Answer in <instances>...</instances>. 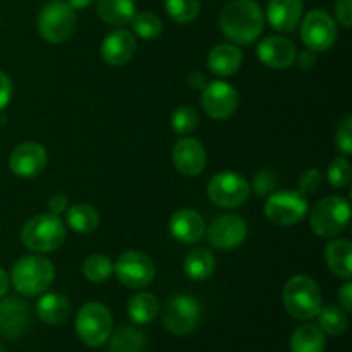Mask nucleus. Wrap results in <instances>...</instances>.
Instances as JSON below:
<instances>
[{"label":"nucleus","mask_w":352,"mask_h":352,"mask_svg":"<svg viewBox=\"0 0 352 352\" xmlns=\"http://www.w3.org/2000/svg\"><path fill=\"white\" fill-rule=\"evenodd\" d=\"M263 26V10L254 0H232L220 14V30L223 36L237 45H250L256 41Z\"/></svg>","instance_id":"obj_1"},{"label":"nucleus","mask_w":352,"mask_h":352,"mask_svg":"<svg viewBox=\"0 0 352 352\" xmlns=\"http://www.w3.org/2000/svg\"><path fill=\"white\" fill-rule=\"evenodd\" d=\"M54 263L38 254L19 258L10 270V282L14 289L24 296L43 294L54 284Z\"/></svg>","instance_id":"obj_2"},{"label":"nucleus","mask_w":352,"mask_h":352,"mask_svg":"<svg viewBox=\"0 0 352 352\" xmlns=\"http://www.w3.org/2000/svg\"><path fill=\"white\" fill-rule=\"evenodd\" d=\"M284 308L296 320H311L322 309V292L318 284L308 275H296L285 284Z\"/></svg>","instance_id":"obj_3"},{"label":"nucleus","mask_w":352,"mask_h":352,"mask_svg":"<svg viewBox=\"0 0 352 352\" xmlns=\"http://www.w3.org/2000/svg\"><path fill=\"white\" fill-rule=\"evenodd\" d=\"M21 239L24 246L34 253H50L64 244V222L57 215L41 213L28 220L21 232Z\"/></svg>","instance_id":"obj_4"},{"label":"nucleus","mask_w":352,"mask_h":352,"mask_svg":"<svg viewBox=\"0 0 352 352\" xmlns=\"http://www.w3.org/2000/svg\"><path fill=\"white\" fill-rule=\"evenodd\" d=\"M351 219V205L342 196H327L320 199L309 213V226L320 237H336L347 227Z\"/></svg>","instance_id":"obj_5"},{"label":"nucleus","mask_w":352,"mask_h":352,"mask_svg":"<svg viewBox=\"0 0 352 352\" xmlns=\"http://www.w3.org/2000/svg\"><path fill=\"white\" fill-rule=\"evenodd\" d=\"M76 10L64 0H50L38 14V31L50 43H64L74 34Z\"/></svg>","instance_id":"obj_6"},{"label":"nucleus","mask_w":352,"mask_h":352,"mask_svg":"<svg viewBox=\"0 0 352 352\" xmlns=\"http://www.w3.org/2000/svg\"><path fill=\"white\" fill-rule=\"evenodd\" d=\"M76 333L88 347H100L112 333V315L102 302H88L76 316Z\"/></svg>","instance_id":"obj_7"},{"label":"nucleus","mask_w":352,"mask_h":352,"mask_svg":"<svg viewBox=\"0 0 352 352\" xmlns=\"http://www.w3.org/2000/svg\"><path fill=\"white\" fill-rule=\"evenodd\" d=\"M201 309L192 296L177 294L168 298L164 308V325L174 336H189L198 327Z\"/></svg>","instance_id":"obj_8"},{"label":"nucleus","mask_w":352,"mask_h":352,"mask_svg":"<svg viewBox=\"0 0 352 352\" xmlns=\"http://www.w3.org/2000/svg\"><path fill=\"white\" fill-rule=\"evenodd\" d=\"M308 213V201L299 191L272 192L265 203V215L272 223L291 227L301 222Z\"/></svg>","instance_id":"obj_9"},{"label":"nucleus","mask_w":352,"mask_h":352,"mask_svg":"<svg viewBox=\"0 0 352 352\" xmlns=\"http://www.w3.org/2000/svg\"><path fill=\"white\" fill-rule=\"evenodd\" d=\"M250 184L237 172H219L208 182V198L222 208H236L250 196Z\"/></svg>","instance_id":"obj_10"},{"label":"nucleus","mask_w":352,"mask_h":352,"mask_svg":"<svg viewBox=\"0 0 352 352\" xmlns=\"http://www.w3.org/2000/svg\"><path fill=\"white\" fill-rule=\"evenodd\" d=\"M301 38L306 48L311 52H325L336 43L337 24L329 12L315 9L306 14L301 24Z\"/></svg>","instance_id":"obj_11"},{"label":"nucleus","mask_w":352,"mask_h":352,"mask_svg":"<svg viewBox=\"0 0 352 352\" xmlns=\"http://www.w3.org/2000/svg\"><path fill=\"white\" fill-rule=\"evenodd\" d=\"M113 274L129 289H144L155 278V263L140 251H127L113 265Z\"/></svg>","instance_id":"obj_12"},{"label":"nucleus","mask_w":352,"mask_h":352,"mask_svg":"<svg viewBox=\"0 0 352 352\" xmlns=\"http://www.w3.org/2000/svg\"><path fill=\"white\" fill-rule=\"evenodd\" d=\"M239 96L234 86L226 81H212L203 88L201 107L208 117L215 120L229 119L237 109Z\"/></svg>","instance_id":"obj_13"},{"label":"nucleus","mask_w":352,"mask_h":352,"mask_svg":"<svg viewBox=\"0 0 352 352\" xmlns=\"http://www.w3.org/2000/svg\"><path fill=\"white\" fill-rule=\"evenodd\" d=\"M208 243L217 250H234L248 236V223L239 215H220L205 230Z\"/></svg>","instance_id":"obj_14"},{"label":"nucleus","mask_w":352,"mask_h":352,"mask_svg":"<svg viewBox=\"0 0 352 352\" xmlns=\"http://www.w3.org/2000/svg\"><path fill=\"white\" fill-rule=\"evenodd\" d=\"M9 167L12 174L21 179L36 177L47 167V151L40 143L33 141L19 144L10 153Z\"/></svg>","instance_id":"obj_15"},{"label":"nucleus","mask_w":352,"mask_h":352,"mask_svg":"<svg viewBox=\"0 0 352 352\" xmlns=\"http://www.w3.org/2000/svg\"><path fill=\"white\" fill-rule=\"evenodd\" d=\"M172 162L182 175L195 177L206 167L205 146L195 138H181L172 150Z\"/></svg>","instance_id":"obj_16"},{"label":"nucleus","mask_w":352,"mask_h":352,"mask_svg":"<svg viewBox=\"0 0 352 352\" xmlns=\"http://www.w3.org/2000/svg\"><path fill=\"white\" fill-rule=\"evenodd\" d=\"M136 52V38L127 30H116L105 36L100 47V55L103 62L112 67H122Z\"/></svg>","instance_id":"obj_17"},{"label":"nucleus","mask_w":352,"mask_h":352,"mask_svg":"<svg viewBox=\"0 0 352 352\" xmlns=\"http://www.w3.org/2000/svg\"><path fill=\"white\" fill-rule=\"evenodd\" d=\"M30 327V308L17 298H0V333L17 339Z\"/></svg>","instance_id":"obj_18"},{"label":"nucleus","mask_w":352,"mask_h":352,"mask_svg":"<svg viewBox=\"0 0 352 352\" xmlns=\"http://www.w3.org/2000/svg\"><path fill=\"white\" fill-rule=\"evenodd\" d=\"M296 55H298L296 45L284 36H268L258 45V58L272 69L291 67L296 60Z\"/></svg>","instance_id":"obj_19"},{"label":"nucleus","mask_w":352,"mask_h":352,"mask_svg":"<svg viewBox=\"0 0 352 352\" xmlns=\"http://www.w3.org/2000/svg\"><path fill=\"white\" fill-rule=\"evenodd\" d=\"M168 229L170 234L179 241V243L184 244H195L205 236V220L201 219L198 212L195 210H179L174 215L170 217V222H168Z\"/></svg>","instance_id":"obj_20"},{"label":"nucleus","mask_w":352,"mask_h":352,"mask_svg":"<svg viewBox=\"0 0 352 352\" xmlns=\"http://www.w3.org/2000/svg\"><path fill=\"white\" fill-rule=\"evenodd\" d=\"M302 16V0H268L267 19L272 28L291 33L298 28Z\"/></svg>","instance_id":"obj_21"},{"label":"nucleus","mask_w":352,"mask_h":352,"mask_svg":"<svg viewBox=\"0 0 352 352\" xmlns=\"http://www.w3.org/2000/svg\"><path fill=\"white\" fill-rule=\"evenodd\" d=\"M243 65V52L229 43L217 45L208 55V67L213 74L227 78L239 71Z\"/></svg>","instance_id":"obj_22"},{"label":"nucleus","mask_w":352,"mask_h":352,"mask_svg":"<svg viewBox=\"0 0 352 352\" xmlns=\"http://www.w3.org/2000/svg\"><path fill=\"white\" fill-rule=\"evenodd\" d=\"M36 313L38 318L47 325H62L71 316V302L65 296L50 292L41 296L36 305Z\"/></svg>","instance_id":"obj_23"},{"label":"nucleus","mask_w":352,"mask_h":352,"mask_svg":"<svg viewBox=\"0 0 352 352\" xmlns=\"http://www.w3.org/2000/svg\"><path fill=\"white\" fill-rule=\"evenodd\" d=\"M325 260L336 277L349 280L352 277V246L347 239H336L327 246Z\"/></svg>","instance_id":"obj_24"},{"label":"nucleus","mask_w":352,"mask_h":352,"mask_svg":"<svg viewBox=\"0 0 352 352\" xmlns=\"http://www.w3.org/2000/svg\"><path fill=\"white\" fill-rule=\"evenodd\" d=\"M96 12L107 24L126 26L136 14V2L134 0H98Z\"/></svg>","instance_id":"obj_25"},{"label":"nucleus","mask_w":352,"mask_h":352,"mask_svg":"<svg viewBox=\"0 0 352 352\" xmlns=\"http://www.w3.org/2000/svg\"><path fill=\"white\" fill-rule=\"evenodd\" d=\"M325 333L316 325L298 327L291 337V352H325Z\"/></svg>","instance_id":"obj_26"},{"label":"nucleus","mask_w":352,"mask_h":352,"mask_svg":"<svg viewBox=\"0 0 352 352\" xmlns=\"http://www.w3.org/2000/svg\"><path fill=\"white\" fill-rule=\"evenodd\" d=\"M158 311H160V305L151 292H140V294L133 296L127 302L129 318L138 325L151 323L158 316Z\"/></svg>","instance_id":"obj_27"},{"label":"nucleus","mask_w":352,"mask_h":352,"mask_svg":"<svg viewBox=\"0 0 352 352\" xmlns=\"http://www.w3.org/2000/svg\"><path fill=\"white\" fill-rule=\"evenodd\" d=\"M184 272L192 280H206L215 272V258L212 251L198 248L188 253L184 260Z\"/></svg>","instance_id":"obj_28"},{"label":"nucleus","mask_w":352,"mask_h":352,"mask_svg":"<svg viewBox=\"0 0 352 352\" xmlns=\"http://www.w3.org/2000/svg\"><path fill=\"white\" fill-rule=\"evenodd\" d=\"M65 220H67V226L78 234L95 232L100 223L96 210L93 206L85 205V203H78V205L71 206L65 213Z\"/></svg>","instance_id":"obj_29"},{"label":"nucleus","mask_w":352,"mask_h":352,"mask_svg":"<svg viewBox=\"0 0 352 352\" xmlns=\"http://www.w3.org/2000/svg\"><path fill=\"white\" fill-rule=\"evenodd\" d=\"M146 337L134 327H120L110 339L109 352H143Z\"/></svg>","instance_id":"obj_30"},{"label":"nucleus","mask_w":352,"mask_h":352,"mask_svg":"<svg viewBox=\"0 0 352 352\" xmlns=\"http://www.w3.org/2000/svg\"><path fill=\"white\" fill-rule=\"evenodd\" d=\"M318 327L323 333L329 336H340L346 332L347 325H349V318L344 309L337 308V306H325L320 309L318 315Z\"/></svg>","instance_id":"obj_31"},{"label":"nucleus","mask_w":352,"mask_h":352,"mask_svg":"<svg viewBox=\"0 0 352 352\" xmlns=\"http://www.w3.org/2000/svg\"><path fill=\"white\" fill-rule=\"evenodd\" d=\"M82 274H85L86 280L93 282V284H102V282L109 280L110 275L113 274V265L105 254H91L82 263Z\"/></svg>","instance_id":"obj_32"},{"label":"nucleus","mask_w":352,"mask_h":352,"mask_svg":"<svg viewBox=\"0 0 352 352\" xmlns=\"http://www.w3.org/2000/svg\"><path fill=\"white\" fill-rule=\"evenodd\" d=\"M131 23H133L134 33L143 38V40H155V38L160 36L162 30H164L160 17L155 12H150V10L136 12Z\"/></svg>","instance_id":"obj_33"},{"label":"nucleus","mask_w":352,"mask_h":352,"mask_svg":"<svg viewBox=\"0 0 352 352\" xmlns=\"http://www.w3.org/2000/svg\"><path fill=\"white\" fill-rule=\"evenodd\" d=\"M165 10L175 23H191L199 14V0H165Z\"/></svg>","instance_id":"obj_34"},{"label":"nucleus","mask_w":352,"mask_h":352,"mask_svg":"<svg viewBox=\"0 0 352 352\" xmlns=\"http://www.w3.org/2000/svg\"><path fill=\"white\" fill-rule=\"evenodd\" d=\"M199 116L192 107L182 105L172 113V129L177 134H191L198 127Z\"/></svg>","instance_id":"obj_35"},{"label":"nucleus","mask_w":352,"mask_h":352,"mask_svg":"<svg viewBox=\"0 0 352 352\" xmlns=\"http://www.w3.org/2000/svg\"><path fill=\"white\" fill-rule=\"evenodd\" d=\"M327 177H329L330 184H332L333 188H346V186H349L352 177L351 164L342 157L336 158V160L330 164Z\"/></svg>","instance_id":"obj_36"},{"label":"nucleus","mask_w":352,"mask_h":352,"mask_svg":"<svg viewBox=\"0 0 352 352\" xmlns=\"http://www.w3.org/2000/svg\"><path fill=\"white\" fill-rule=\"evenodd\" d=\"M278 186V177L274 170H268V168H263V170L258 172L253 179V189L256 195L265 196L272 195V192L277 189Z\"/></svg>","instance_id":"obj_37"},{"label":"nucleus","mask_w":352,"mask_h":352,"mask_svg":"<svg viewBox=\"0 0 352 352\" xmlns=\"http://www.w3.org/2000/svg\"><path fill=\"white\" fill-rule=\"evenodd\" d=\"M323 175L322 172L316 168H308L299 177V192L301 195H315L320 188H322Z\"/></svg>","instance_id":"obj_38"},{"label":"nucleus","mask_w":352,"mask_h":352,"mask_svg":"<svg viewBox=\"0 0 352 352\" xmlns=\"http://www.w3.org/2000/svg\"><path fill=\"white\" fill-rule=\"evenodd\" d=\"M336 143L340 153L351 155L352 153V117L347 116L340 122L339 129L336 134Z\"/></svg>","instance_id":"obj_39"},{"label":"nucleus","mask_w":352,"mask_h":352,"mask_svg":"<svg viewBox=\"0 0 352 352\" xmlns=\"http://www.w3.org/2000/svg\"><path fill=\"white\" fill-rule=\"evenodd\" d=\"M336 17L344 28L352 26V0H339L336 3Z\"/></svg>","instance_id":"obj_40"},{"label":"nucleus","mask_w":352,"mask_h":352,"mask_svg":"<svg viewBox=\"0 0 352 352\" xmlns=\"http://www.w3.org/2000/svg\"><path fill=\"white\" fill-rule=\"evenodd\" d=\"M12 93H14L12 81H10L9 76L0 72V112H2V110L10 103V100H12Z\"/></svg>","instance_id":"obj_41"},{"label":"nucleus","mask_w":352,"mask_h":352,"mask_svg":"<svg viewBox=\"0 0 352 352\" xmlns=\"http://www.w3.org/2000/svg\"><path fill=\"white\" fill-rule=\"evenodd\" d=\"M48 213L52 215H62L67 208V198L64 195H54L50 199H48Z\"/></svg>","instance_id":"obj_42"},{"label":"nucleus","mask_w":352,"mask_h":352,"mask_svg":"<svg viewBox=\"0 0 352 352\" xmlns=\"http://www.w3.org/2000/svg\"><path fill=\"white\" fill-rule=\"evenodd\" d=\"M296 58H298L299 67L305 69V71H308V69H311L313 65L316 64L315 52L308 50V48H306V50H302V52H299V55H296Z\"/></svg>","instance_id":"obj_43"},{"label":"nucleus","mask_w":352,"mask_h":352,"mask_svg":"<svg viewBox=\"0 0 352 352\" xmlns=\"http://www.w3.org/2000/svg\"><path fill=\"white\" fill-rule=\"evenodd\" d=\"M339 301L342 305L344 311L351 313L352 311V284H344L342 289L339 291Z\"/></svg>","instance_id":"obj_44"},{"label":"nucleus","mask_w":352,"mask_h":352,"mask_svg":"<svg viewBox=\"0 0 352 352\" xmlns=\"http://www.w3.org/2000/svg\"><path fill=\"white\" fill-rule=\"evenodd\" d=\"M188 82L192 89H196V91H201V89L206 86L205 76H203L201 72H191V74L188 76Z\"/></svg>","instance_id":"obj_45"},{"label":"nucleus","mask_w":352,"mask_h":352,"mask_svg":"<svg viewBox=\"0 0 352 352\" xmlns=\"http://www.w3.org/2000/svg\"><path fill=\"white\" fill-rule=\"evenodd\" d=\"M7 289H9V277H7V274L3 268H0V298H3V296H6Z\"/></svg>","instance_id":"obj_46"},{"label":"nucleus","mask_w":352,"mask_h":352,"mask_svg":"<svg viewBox=\"0 0 352 352\" xmlns=\"http://www.w3.org/2000/svg\"><path fill=\"white\" fill-rule=\"evenodd\" d=\"M91 2H93V0H67V3H69V6H71L74 10L86 9V7H88Z\"/></svg>","instance_id":"obj_47"},{"label":"nucleus","mask_w":352,"mask_h":352,"mask_svg":"<svg viewBox=\"0 0 352 352\" xmlns=\"http://www.w3.org/2000/svg\"><path fill=\"white\" fill-rule=\"evenodd\" d=\"M0 352H2V349H0Z\"/></svg>","instance_id":"obj_48"}]
</instances>
